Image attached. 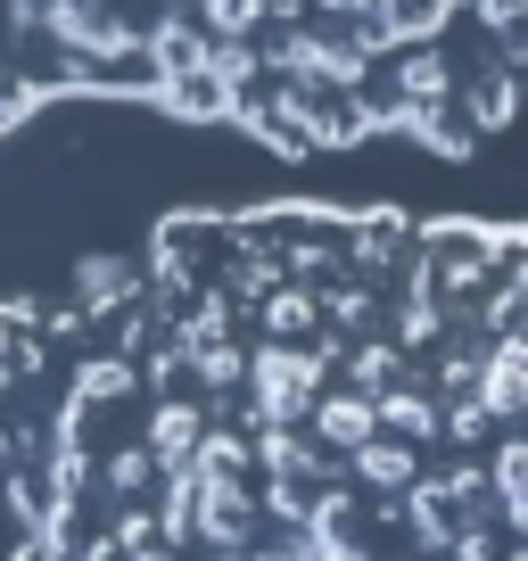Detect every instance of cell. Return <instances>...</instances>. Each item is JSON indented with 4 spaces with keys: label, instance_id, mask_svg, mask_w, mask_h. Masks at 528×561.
I'll return each instance as SVG.
<instances>
[{
    "label": "cell",
    "instance_id": "obj_12",
    "mask_svg": "<svg viewBox=\"0 0 528 561\" xmlns=\"http://www.w3.org/2000/svg\"><path fill=\"white\" fill-rule=\"evenodd\" d=\"M520 9L528 0H479V25H487V34H520Z\"/></svg>",
    "mask_w": 528,
    "mask_h": 561
},
{
    "label": "cell",
    "instance_id": "obj_13",
    "mask_svg": "<svg viewBox=\"0 0 528 561\" xmlns=\"http://www.w3.org/2000/svg\"><path fill=\"white\" fill-rule=\"evenodd\" d=\"M133 561H174V545H133Z\"/></svg>",
    "mask_w": 528,
    "mask_h": 561
},
{
    "label": "cell",
    "instance_id": "obj_9",
    "mask_svg": "<svg viewBox=\"0 0 528 561\" xmlns=\"http://www.w3.org/2000/svg\"><path fill=\"white\" fill-rule=\"evenodd\" d=\"M338 364L355 371V388H364V397H380L388 380H397V371H405V347H388V339H364V347H338Z\"/></svg>",
    "mask_w": 528,
    "mask_h": 561
},
{
    "label": "cell",
    "instance_id": "obj_2",
    "mask_svg": "<svg viewBox=\"0 0 528 561\" xmlns=\"http://www.w3.org/2000/svg\"><path fill=\"white\" fill-rule=\"evenodd\" d=\"M306 421H314V446H322V455H331V446L347 455V446H364L371 430H380V421H371V397H364V388H338V397H314V404H306Z\"/></svg>",
    "mask_w": 528,
    "mask_h": 561
},
{
    "label": "cell",
    "instance_id": "obj_3",
    "mask_svg": "<svg viewBox=\"0 0 528 561\" xmlns=\"http://www.w3.org/2000/svg\"><path fill=\"white\" fill-rule=\"evenodd\" d=\"M256 322L264 339H314L322 331V289H306V280H273L256 298Z\"/></svg>",
    "mask_w": 528,
    "mask_h": 561
},
{
    "label": "cell",
    "instance_id": "obj_5",
    "mask_svg": "<svg viewBox=\"0 0 528 561\" xmlns=\"http://www.w3.org/2000/svg\"><path fill=\"white\" fill-rule=\"evenodd\" d=\"M371 421H380L388 438H405V446L438 438V404H429L422 388H380V397H371Z\"/></svg>",
    "mask_w": 528,
    "mask_h": 561
},
{
    "label": "cell",
    "instance_id": "obj_10",
    "mask_svg": "<svg viewBox=\"0 0 528 561\" xmlns=\"http://www.w3.org/2000/svg\"><path fill=\"white\" fill-rule=\"evenodd\" d=\"M512 124V67L495 58L487 75H479V91H471V133H504Z\"/></svg>",
    "mask_w": 528,
    "mask_h": 561
},
{
    "label": "cell",
    "instance_id": "obj_11",
    "mask_svg": "<svg viewBox=\"0 0 528 561\" xmlns=\"http://www.w3.org/2000/svg\"><path fill=\"white\" fill-rule=\"evenodd\" d=\"M149 471H158V455H149V446H116V455L100 462V495H116V504H124V495L149 488Z\"/></svg>",
    "mask_w": 528,
    "mask_h": 561
},
{
    "label": "cell",
    "instance_id": "obj_1",
    "mask_svg": "<svg viewBox=\"0 0 528 561\" xmlns=\"http://www.w3.org/2000/svg\"><path fill=\"white\" fill-rule=\"evenodd\" d=\"M322 347H298V339H264L256 355H248V404H256V430H298L306 421V404L322 397V380H331V364H338V347L347 339H331V331H314Z\"/></svg>",
    "mask_w": 528,
    "mask_h": 561
},
{
    "label": "cell",
    "instance_id": "obj_4",
    "mask_svg": "<svg viewBox=\"0 0 528 561\" xmlns=\"http://www.w3.org/2000/svg\"><path fill=\"white\" fill-rule=\"evenodd\" d=\"M446 91H455V58H446L438 42H422V50L397 58V107H438Z\"/></svg>",
    "mask_w": 528,
    "mask_h": 561
},
{
    "label": "cell",
    "instance_id": "obj_6",
    "mask_svg": "<svg viewBox=\"0 0 528 561\" xmlns=\"http://www.w3.org/2000/svg\"><path fill=\"white\" fill-rule=\"evenodd\" d=\"M198 430H207V404H158V421H149V455H158V471H174V462H191Z\"/></svg>",
    "mask_w": 528,
    "mask_h": 561
},
{
    "label": "cell",
    "instance_id": "obj_7",
    "mask_svg": "<svg viewBox=\"0 0 528 561\" xmlns=\"http://www.w3.org/2000/svg\"><path fill=\"white\" fill-rule=\"evenodd\" d=\"M141 50L158 58V75H191V67H207V34H198L191 18H158L141 34Z\"/></svg>",
    "mask_w": 528,
    "mask_h": 561
},
{
    "label": "cell",
    "instance_id": "obj_8",
    "mask_svg": "<svg viewBox=\"0 0 528 561\" xmlns=\"http://www.w3.org/2000/svg\"><path fill=\"white\" fill-rule=\"evenodd\" d=\"M347 455H355V471H364V488H413V479H422L413 446L405 438H380V430H371L364 446H347Z\"/></svg>",
    "mask_w": 528,
    "mask_h": 561
}]
</instances>
